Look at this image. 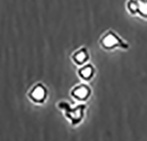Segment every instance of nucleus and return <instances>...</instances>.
I'll use <instances>...</instances> for the list:
<instances>
[{
  "instance_id": "1",
  "label": "nucleus",
  "mask_w": 147,
  "mask_h": 141,
  "mask_svg": "<svg viewBox=\"0 0 147 141\" xmlns=\"http://www.w3.org/2000/svg\"><path fill=\"white\" fill-rule=\"evenodd\" d=\"M57 108L63 111L64 117L69 120L71 124L76 126L84 119L86 106L84 103H80L78 106L72 107L67 101H60L57 105Z\"/></svg>"
},
{
  "instance_id": "6",
  "label": "nucleus",
  "mask_w": 147,
  "mask_h": 141,
  "mask_svg": "<svg viewBox=\"0 0 147 141\" xmlns=\"http://www.w3.org/2000/svg\"><path fill=\"white\" fill-rule=\"evenodd\" d=\"M73 58H74V61L76 63H83L86 60L87 56H86L85 51H79V52L75 54Z\"/></svg>"
},
{
  "instance_id": "3",
  "label": "nucleus",
  "mask_w": 147,
  "mask_h": 141,
  "mask_svg": "<svg viewBox=\"0 0 147 141\" xmlns=\"http://www.w3.org/2000/svg\"><path fill=\"white\" fill-rule=\"evenodd\" d=\"M71 95L79 102H85L88 100L91 95L90 88L86 85H79L72 88Z\"/></svg>"
},
{
  "instance_id": "5",
  "label": "nucleus",
  "mask_w": 147,
  "mask_h": 141,
  "mask_svg": "<svg viewBox=\"0 0 147 141\" xmlns=\"http://www.w3.org/2000/svg\"><path fill=\"white\" fill-rule=\"evenodd\" d=\"M117 43H118V40L116 39L115 36H114L112 34L106 36L103 40V44L107 48H112V47L115 46Z\"/></svg>"
},
{
  "instance_id": "7",
  "label": "nucleus",
  "mask_w": 147,
  "mask_h": 141,
  "mask_svg": "<svg viewBox=\"0 0 147 141\" xmlns=\"http://www.w3.org/2000/svg\"><path fill=\"white\" fill-rule=\"evenodd\" d=\"M138 9L144 15H147V3L145 2H139L138 4Z\"/></svg>"
},
{
  "instance_id": "4",
  "label": "nucleus",
  "mask_w": 147,
  "mask_h": 141,
  "mask_svg": "<svg viewBox=\"0 0 147 141\" xmlns=\"http://www.w3.org/2000/svg\"><path fill=\"white\" fill-rule=\"evenodd\" d=\"M92 72H93L92 68L90 65L85 66L78 71V74L80 76V78H82L83 80H86L91 79V77L92 76Z\"/></svg>"
},
{
  "instance_id": "8",
  "label": "nucleus",
  "mask_w": 147,
  "mask_h": 141,
  "mask_svg": "<svg viewBox=\"0 0 147 141\" xmlns=\"http://www.w3.org/2000/svg\"><path fill=\"white\" fill-rule=\"evenodd\" d=\"M129 9L133 11H135L138 9V5L136 3H130L129 4Z\"/></svg>"
},
{
  "instance_id": "2",
  "label": "nucleus",
  "mask_w": 147,
  "mask_h": 141,
  "mask_svg": "<svg viewBox=\"0 0 147 141\" xmlns=\"http://www.w3.org/2000/svg\"><path fill=\"white\" fill-rule=\"evenodd\" d=\"M28 96L29 100L33 101L34 103L42 104L48 98V90L43 84L38 83L30 89V91L28 94Z\"/></svg>"
}]
</instances>
